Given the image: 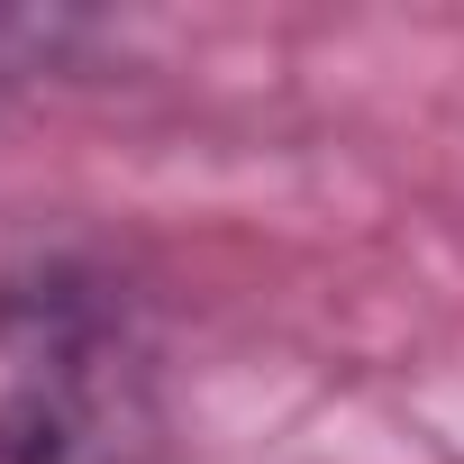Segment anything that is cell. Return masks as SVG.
I'll return each instance as SVG.
<instances>
[{"instance_id":"1","label":"cell","mask_w":464,"mask_h":464,"mask_svg":"<svg viewBox=\"0 0 464 464\" xmlns=\"http://www.w3.org/2000/svg\"><path fill=\"white\" fill-rule=\"evenodd\" d=\"M155 437L146 346L110 274L46 256L0 283V464H128Z\"/></svg>"},{"instance_id":"2","label":"cell","mask_w":464,"mask_h":464,"mask_svg":"<svg viewBox=\"0 0 464 464\" xmlns=\"http://www.w3.org/2000/svg\"><path fill=\"white\" fill-rule=\"evenodd\" d=\"M101 37L92 10H64V0H0V101L46 82V73H73V55Z\"/></svg>"}]
</instances>
